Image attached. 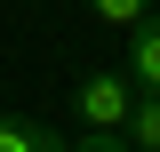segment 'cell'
<instances>
[{"instance_id": "obj_1", "label": "cell", "mask_w": 160, "mask_h": 152, "mask_svg": "<svg viewBox=\"0 0 160 152\" xmlns=\"http://www.w3.org/2000/svg\"><path fill=\"white\" fill-rule=\"evenodd\" d=\"M128 112H136V80H128V72H80L72 120H80L88 136H120V128H128Z\"/></svg>"}, {"instance_id": "obj_2", "label": "cell", "mask_w": 160, "mask_h": 152, "mask_svg": "<svg viewBox=\"0 0 160 152\" xmlns=\"http://www.w3.org/2000/svg\"><path fill=\"white\" fill-rule=\"evenodd\" d=\"M128 80L136 88H160V8L144 24H128Z\"/></svg>"}, {"instance_id": "obj_3", "label": "cell", "mask_w": 160, "mask_h": 152, "mask_svg": "<svg viewBox=\"0 0 160 152\" xmlns=\"http://www.w3.org/2000/svg\"><path fill=\"white\" fill-rule=\"evenodd\" d=\"M0 152H72L48 120H24V112H8L0 120Z\"/></svg>"}, {"instance_id": "obj_4", "label": "cell", "mask_w": 160, "mask_h": 152, "mask_svg": "<svg viewBox=\"0 0 160 152\" xmlns=\"http://www.w3.org/2000/svg\"><path fill=\"white\" fill-rule=\"evenodd\" d=\"M120 136H128L136 152H160V88H136V112H128Z\"/></svg>"}, {"instance_id": "obj_5", "label": "cell", "mask_w": 160, "mask_h": 152, "mask_svg": "<svg viewBox=\"0 0 160 152\" xmlns=\"http://www.w3.org/2000/svg\"><path fill=\"white\" fill-rule=\"evenodd\" d=\"M88 8H96L104 24H120V32H128V24H144V16H152L160 0H88Z\"/></svg>"}, {"instance_id": "obj_6", "label": "cell", "mask_w": 160, "mask_h": 152, "mask_svg": "<svg viewBox=\"0 0 160 152\" xmlns=\"http://www.w3.org/2000/svg\"><path fill=\"white\" fill-rule=\"evenodd\" d=\"M72 152H136V144H120V136H80Z\"/></svg>"}]
</instances>
